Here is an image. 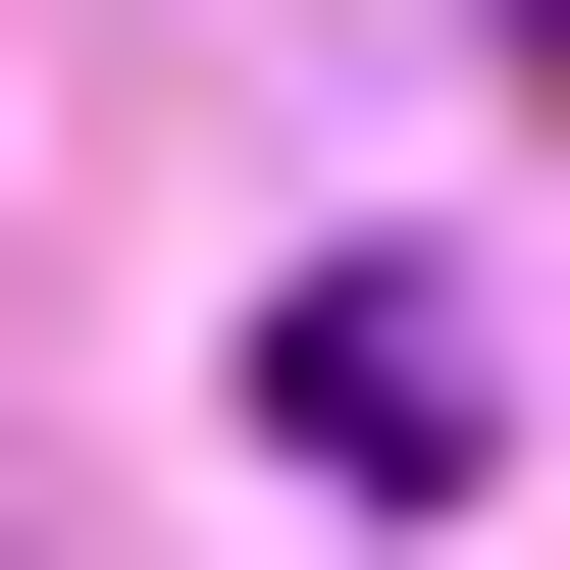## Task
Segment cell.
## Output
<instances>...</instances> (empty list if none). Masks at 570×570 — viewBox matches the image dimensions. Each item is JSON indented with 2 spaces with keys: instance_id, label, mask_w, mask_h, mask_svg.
Returning <instances> with one entry per match:
<instances>
[{
  "instance_id": "cell-2",
  "label": "cell",
  "mask_w": 570,
  "mask_h": 570,
  "mask_svg": "<svg viewBox=\"0 0 570 570\" xmlns=\"http://www.w3.org/2000/svg\"><path fill=\"white\" fill-rule=\"evenodd\" d=\"M519 52H570V0H519Z\"/></svg>"
},
{
  "instance_id": "cell-1",
  "label": "cell",
  "mask_w": 570,
  "mask_h": 570,
  "mask_svg": "<svg viewBox=\"0 0 570 570\" xmlns=\"http://www.w3.org/2000/svg\"><path fill=\"white\" fill-rule=\"evenodd\" d=\"M259 415H312V466H363V519H415V466H519V363H466V312H415V259H312V312H259Z\"/></svg>"
}]
</instances>
